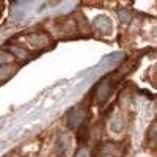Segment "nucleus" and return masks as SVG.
Here are the masks:
<instances>
[{"label":"nucleus","instance_id":"f257e3e1","mask_svg":"<svg viewBox=\"0 0 157 157\" xmlns=\"http://www.w3.org/2000/svg\"><path fill=\"white\" fill-rule=\"evenodd\" d=\"M112 90H113V78L107 77V78H104V80L98 85V90H96V99L99 102H104L105 99H109L110 93H112Z\"/></svg>","mask_w":157,"mask_h":157},{"label":"nucleus","instance_id":"f03ea898","mask_svg":"<svg viewBox=\"0 0 157 157\" xmlns=\"http://www.w3.org/2000/svg\"><path fill=\"white\" fill-rule=\"evenodd\" d=\"M93 24H94L96 30H99V32L104 33V35H109V33L112 32V21H110V17L104 16V14L96 16L94 21H93Z\"/></svg>","mask_w":157,"mask_h":157},{"label":"nucleus","instance_id":"7ed1b4c3","mask_svg":"<svg viewBox=\"0 0 157 157\" xmlns=\"http://www.w3.org/2000/svg\"><path fill=\"white\" fill-rule=\"evenodd\" d=\"M27 8H29L27 2H16V3H13V6H11V16H13V19L21 21L25 16Z\"/></svg>","mask_w":157,"mask_h":157},{"label":"nucleus","instance_id":"20e7f679","mask_svg":"<svg viewBox=\"0 0 157 157\" xmlns=\"http://www.w3.org/2000/svg\"><path fill=\"white\" fill-rule=\"evenodd\" d=\"M83 121V112L80 109H72L68 115V124L71 127H77L78 124H82Z\"/></svg>","mask_w":157,"mask_h":157},{"label":"nucleus","instance_id":"39448f33","mask_svg":"<svg viewBox=\"0 0 157 157\" xmlns=\"http://www.w3.org/2000/svg\"><path fill=\"white\" fill-rule=\"evenodd\" d=\"M71 146H72L71 135L61 134V135L58 137V149H60V152H66L68 149H71Z\"/></svg>","mask_w":157,"mask_h":157},{"label":"nucleus","instance_id":"423d86ee","mask_svg":"<svg viewBox=\"0 0 157 157\" xmlns=\"http://www.w3.org/2000/svg\"><path fill=\"white\" fill-rule=\"evenodd\" d=\"M110 129L113 130L115 134H121L123 130L126 129V121H124V118H121V116H115L113 120L110 121Z\"/></svg>","mask_w":157,"mask_h":157},{"label":"nucleus","instance_id":"0eeeda50","mask_svg":"<svg viewBox=\"0 0 157 157\" xmlns=\"http://www.w3.org/2000/svg\"><path fill=\"white\" fill-rule=\"evenodd\" d=\"M98 157H115V146L113 145H104L99 152H98Z\"/></svg>","mask_w":157,"mask_h":157},{"label":"nucleus","instance_id":"6e6552de","mask_svg":"<svg viewBox=\"0 0 157 157\" xmlns=\"http://www.w3.org/2000/svg\"><path fill=\"white\" fill-rule=\"evenodd\" d=\"M14 71H16V68H14V66H11V64H5V66H0V80H5V78L11 77Z\"/></svg>","mask_w":157,"mask_h":157},{"label":"nucleus","instance_id":"1a4fd4ad","mask_svg":"<svg viewBox=\"0 0 157 157\" xmlns=\"http://www.w3.org/2000/svg\"><path fill=\"white\" fill-rule=\"evenodd\" d=\"M30 43L39 47V46H44L47 43V38L44 35H35V36H30Z\"/></svg>","mask_w":157,"mask_h":157},{"label":"nucleus","instance_id":"9d476101","mask_svg":"<svg viewBox=\"0 0 157 157\" xmlns=\"http://www.w3.org/2000/svg\"><path fill=\"white\" fill-rule=\"evenodd\" d=\"M148 135H149L151 140L157 141V121H154V123L151 124V127H149V130H148Z\"/></svg>","mask_w":157,"mask_h":157},{"label":"nucleus","instance_id":"9b49d317","mask_svg":"<svg viewBox=\"0 0 157 157\" xmlns=\"http://www.w3.org/2000/svg\"><path fill=\"white\" fill-rule=\"evenodd\" d=\"M120 19H121L123 24H129V22H130V14H129L126 10H121V11H120Z\"/></svg>","mask_w":157,"mask_h":157},{"label":"nucleus","instance_id":"f8f14e48","mask_svg":"<svg viewBox=\"0 0 157 157\" xmlns=\"http://www.w3.org/2000/svg\"><path fill=\"white\" fill-rule=\"evenodd\" d=\"M11 60H13V58H11V55H8V54H0V64H2V66L8 64Z\"/></svg>","mask_w":157,"mask_h":157},{"label":"nucleus","instance_id":"ddd939ff","mask_svg":"<svg viewBox=\"0 0 157 157\" xmlns=\"http://www.w3.org/2000/svg\"><path fill=\"white\" fill-rule=\"evenodd\" d=\"M74 157H90V152H88V149H85V148H80V149L77 151V154H75Z\"/></svg>","mask_w":157,"mask_h":157}]
</instances>
